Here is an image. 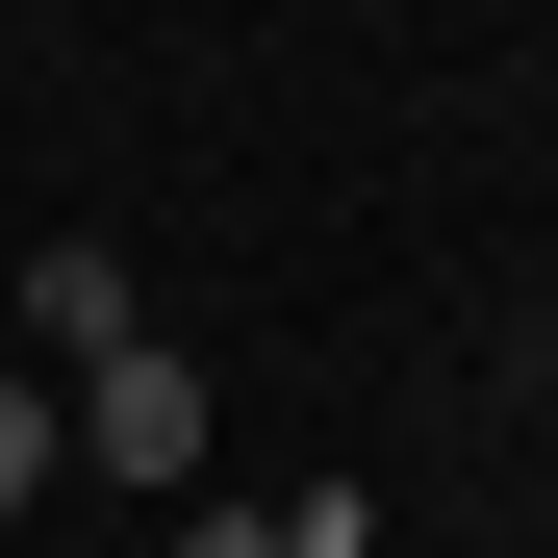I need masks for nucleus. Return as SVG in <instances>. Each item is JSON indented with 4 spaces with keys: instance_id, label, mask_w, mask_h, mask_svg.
<instances>
[{
    "instance_id": "obj_1",
    "label": "nucleus",
    "mask_w": 558,
    "mask_h": 558,
    "mask_svg": "<svg viewBox=\"0 0 558 558\" xmlns=\"http://www.w3.org/2000/svg\"><path fill=\"white\" fill-rule=\"evenodd\" d=\"M76 457H102V483H204V381H178V355L128 330L102 381H76Z\"/></svg>"
},
{
    "instance_id": "obj_4",
    "label": "nucleus",
    "mask_w": 558,
    "mask_h": 558,
    "mask_svg": "<svg viewBox=\"0 0 558 558\" xmlns=\"http://www.w3.org/2000/svg\"><path fill=\"white\" fill-rule=\"evenodd\" d=\"M178 558H279V508H204V533H178Z\"/></svg>"
},
{
    "instance_id": "obj_2",
    "label": "nucleus",
    "mask_w": 558,
    "mask_h": 558,
    "mask_svg": "<svg viewBox=\"0 0 558 558\" xmlns=\"http://www.w3.org/2000/svg\"><path fill=\"white\" fill-rule=\"evenodd\" d=\"M0 305H26V381H102V355H128V254H102V229H51Z\"/></svg>"
},
{
    "instance_id": "obj_3",
    "label": "nucleus",
    "mask_w": 558,
    "mask_h": 558,
    "mask_svg": "<svg viewBox=\"0 0 558 558\" xmlns=\"http://www.w3.org/2000/svg\"><path fill=\"white\" fill-rule=\"evenodd\" d=\"M76 483V381H26V355H0V508H51Z\"/></svg>"
}]
</instances>
